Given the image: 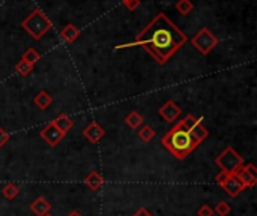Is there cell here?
I'll return each instance as SVG.
<instances>
[{"mask_svg":"<svg viewBox=\"0 0 257 216\" xmlns=\"http://www.w3.org/2000/svg\"><path fill=\"white\" fill-rule=\"evenodd\" d=\"M187 41L188 38L182 30L165 14L160 12L149 21V24L140 30V33L132 42L116 45L114 50L131 48L137 45L143 47L158 65L164 66L187 44Z\"/></svg>","mask_w":257,"mask_h":216,"instance_id":"1","label":"cell"},{"mask_svg":"<svg viewBox=\"0 0 257 216\" xmlns=\"http://www.w3.org/2000/svg\"><path fill=\"white\" fill-rule=\"evenodd\" d=\"M161 144L173 155L176 159L182 161L198 147V143L191 137L188 129L182 125V122H176L161 140Z\"/></svg>","mask_w":257,"mask_h":216,"instance_id":"2","label":"cell"},{"mask_svg":"<svg viewBox=\"0 0 257 216\" xmlns=\"http://www.w3.org/2000/svg\"><path fill=\"white\" fill-rule=\"evenodd\" d=\"M21 27L29 33V36H32V39L39 41L42 36H45V33L53 27V24L41 9H33L23 20Z\"/></svg>","mask_w":257,"mask_h":216,"instance_id":"3","label":"cell"},{"mask_svg":"<svg viewBox=\"0 0 257 216\" xmlns=\"http://www.w3.org/2000/svg\"><path fill=\"white\" fill-rule=\"evenodd\" d=\"M215 164L221 171L235 176L236 171L244 165V159L233 147L228 146L215 158Z\"/></svg>","mask_w":257,"mask_h":216,"instance_id":"4","label":"cell"},{"mask_svg":"<svg viewBox=\"0 0 257 216\" xmlns=\"http://www.w3.org/2000/svg\"><path fill=\"white\" fill-rule=\"evenodd\" d=\"M191 44L200 54L208 56L218 45V38L211 32L209 29L203 27L191 38Z\"/></svg>","mask_w":257,"mask_h":216,"instance_id":"5","label":"cell"},{"mask_svg":"<svg viewBox=\"0 0 257 216\" xmlns=\"http://www.w3.org/2000/svg\"><path fill=\"white\" fill-rule=\"evenodd\" d=\"M215 182H217V185H220V186L224 189V192L230 198H236V197H239L241 192L245 191V186L236 179V176L224 173V171H220L215 176Z\"/></svg>","mask_w":257,"mask_h":216,"instance_id":"6","label":"cell"},{"mask_svg":"<svg viewBox=\"0 0 257 216\" xmlns=\"http://www.w3.org/2000/svg\"><path fill=\"white\" fill-rule=\"evenodd\" d=\"M202 120H203L202 117L195 119L193 114H188V116H185L184 120H181L182 125L188 129V132L191 134V137H193L198 144L202 143V141H205V140L208 138V135H209V131L203 126Z\"/></svg>","mask_w":257,"mask_h":216,"instance_id":"7","label":"cell"},{"mask_svg":"<svg viewBox=\"0 0 257 216\" xmlns=\"http://www.w3.org/2000/svg\"><path fill=\"white\" fill-rule=\"evenodd\" d=\"M41 138L51 147H56V146H59V143L65 138L66 134H64L59 128H57L53 122L47 123V125L41 129L39 132Z\"/></svg>","mask_w":257,"mask_h":216,"instance_id":"8","label":"cell"},{"mask_svg":"<svg viewBox=\"0 0 257 216\" xmlns=\"http://www.w3.org/2000/svg\"><path fill=\"white\" fill-rule=\"evenodd\" d=\"M236 179L244 185L245 189L247 188H254L257 185V171L254 164H244L238 171H236Z\"/></svg>","mask_w":257,"mask_h":216,"instance_id":"9","label":"cell"},{"mask_svg":"<svg viewBox=\"0 0 257 216\" xmlns=\"http://www.w3.org/2000/svg\"><path fill=\"white\" fill-rule=\"evenodd\" d=\"M158 114L167 122V123H173L179 119V116L182 114L181 107L175 102V101H167L161 108H158Z\"/></svg>","mask_w":257,"mask_h":216,"instance_id":"10","label":"cell"},{"mask_svg":"<svg viewBox=\"0 0 257 216\" xmlns=\"http://www.w3.org/2000/svg\"><path fill=\"white\" fill-rule=\"evenodd\" d=\"M83 137L88 140L89 143L96 144V143H99L105 137V129L101 125H98V122L92 120L89 125L83 129Z\"/></svg>","mask_w":257,"mask_h":216,"instance_id":"11","label":"cell"},{"mask_svg":"<svg viewBox=\"0 0 257 216\" xmlns=\"http://www.w3.org/2000/svg\"><path fill=\"white\" fill-rule=\"evenodd\" d=\"M84 185L91 191H99L102 188V185H104V177L96 170H94L84 177Z\"/></svg>","mask_w":257,"mask_h":216,"instance_id":"12","label":"cell"},{"mask_svg":"<svg viewBox=\"0 0 257 216\" xmlns=\"http://www.w3.org/2000/svg\"><path fill=\"white\" fill-rule=\"evenodd\" d=\"M31 210H32L36 216H44V215L50 213V210H51V204H50V201H48L47 198H44V197H38L36 200L32 201V204H31Z\"/></svg>","mask_w":257,"mask_h":216,"instance_id":"13","label":"cell"},{"mask_svg":"<svg viewBox=\"0 0 257 216\" xmlns=\"http://www.w3.org/2000/svg\"><path fill=\"white\" fill-rule=\"evenodd\" d=\"M53 123L54 125L59 128L64 134H68L71 129H72V126H74V120L68 116V114H65V113H61V114H57V117L53 120Z\"/></svg>","mask_w":257,"mask_h":216,"instance_id":"14","label":"cell"},{"mask_svg":"<svg viewBox=\"0 0 257 216\" xmlns=\"http://www.w3.org/2000/svg\"><path fill=\"white\" fill-rule=\"evenodd\" d=\"M61 38L64 42L66 44H72L80 38V30L74 26V24H66L62 30H61Z\"/></svg>","mask_w":257,"mask_h":216,"instance_id":"15","label":"cell"},{"mask_svg":"<svg viewBox=\"0 0 257 216\" xmlns=\"http://www.w3.org/2000/svg\"><path fill=\"white\" fill-rule=\"evenodd\" d=\"M33 104L41 108V110H47L51 104H53V96L45 90H41L39 93L33 98Z\"/></svg>","mask_w":257,"mask_h":216,"instance_id":"16","label":"cell"},{"mask_svg":"<svg viewBox=\"0 0 257 216\" xmlns=\"http://www.w3.org/2000/svg\"><path fill=\"white\" fill-rule=\"evenodd\" d=\"M125 123L131 128V129H137L140 126H143V123H145V119L143 116L137 111H131L127 117H125Z\"/></svg>","mask_w":257,"mask_h":216,"instance_id":"17","label":"cell"},{"mask_svg":"<svg viewBox=\"0 0 257 216\" xmlns=\"http://www.w3.org/2000/svg\"><path fill=\"white\" fill-rule=\"evenodd\" d=\"M137 137H138L143 143H149V141H152V140L157 137V132H155V129H154L152 126L143 125V126H140V129L137 131Z\"/></svg>","mask_w":257,"mask_h":216,"instance_id":"18","label":"cell"},{"mask_svg":"<svg viewBox=\"0 0 257 216\" xmlns=\"http://www.w3.org/2000/svg\"><path fill=\"white\" fill-rule=\"evenodd\" d=\"M2 195H3L6 200H14V198H17V197L20 195V188L17 186L15 183L9 182V183H6L5 186H3Z\"/></svg>","mask_w":257,"mask_h":216,"instance_id":"19","label":"cell"},{"mask_svg":"<svg viewBox=\"0 0 257 216\" xmlns=\"http://www.w3.org/2000/svg\"><path fill=\"white\" fill-rule=\"evenodd\" d=\"M21 60H26L27 63H31V65H35V63H38V62L41 60V54H39L35 48H27V50L23 53Z\"/></svg>","mask_w":257,"mask_h":216,"instance_id":"20","label":"cell"},{"mask_svg":"<svg viewBox=\"0 0 257 216\" xmlns=\"http://www.w3.org/2000/svg\"><path fill=\"white\" fill-rule=\"evenodd\" d=\"M15 72L20 75V77H27L33 72V65L27 63L26 60H20L18 63L15 65Z\"/></svg>","mask_w":257,"mask_h":216,"instance_id":"21","label":"cell"},{"mask_svg":"<svg viewBox=\"0 0 257 216\" xmlns=\"http://www.w3.org/2000/svg\"><path fill=\"white\" fill-rule=\"evenodd\" d=\"M194 9V3L191 0H178L176 3V11L182 15H188Z\"/></svg>","mask_w":257,"mask_h":216,"instance_id":"22","label":"cell"},{"mask_svg":"<svg viewBox=\"0 0 257 216\" xmlns=\"http://www.w3.org/2000/svg\"><path fill=\"white\" fill-rule=\"evenodd\" d=\"M212 210H214V213H217L218 216H227L228 213L232 212V207H230V204L225 203V201H220V203L215 204V207H214Z\"/></svg>","mask_w":257,"mask_h":216,"instance_id":"23","label":"cell"},{"mask_svg":"<svg viewBox=\"0 0 257 216\" xmlns=\"http://www.w3.org/2000/svg\"><path fill=\"white\" fill-rule=\"evenodd\" d=\"M197 216H214V210L209 204H202L197 209Z\"/></svg>","mask_w":257,"mask_h":216,"instance_id":"24","label":"cell"},{"mask_svg":"<svg viewBox=\"0 0 257 216\" xmlns=\"http://www.w3.org/2000/svg\"><path fill=\"white\" fill-rule=\"evenodd\" d=\"M122 3L128 11H135L140 6V0H122Z\"/></svg>","mask_w":257,"mask_h":216,"instance_id":"25","label":"cell"},{"mask_svg":"<svg viewBox=\"0 0 257 216\" xmlns=\"http://www.w3.org/2000/svg\"><path fill=\"white\" fill-rule=\"evenodd\" d=\"M9 138H11V137H9V134H8V132H6V131L2 128V126H0V149H2V147H3V146L8 143V141H9Z\"/></svg>","mask_w":257,"mask_h":216,"instance_id":"26","label":"cell"},{"mask_svg":"<svg viewBox=\"0 0 257 216\" xmlns=\"http://www.w3.org/2000/svg\"><path fill=\"white\" fill-rule=\"evenodd\" d=\"M131 216H154V213H151L148 209H145V207H140L137 212H134Z\"/></svg>","mask_w":257,"mask_h":216,"instance_id":"27","label":"cell"},{"mask_svg":"<svg viewBox=\"0 0 257 216\" xmlns=\"http://www.w3.org/2000/svg\"><path fill=\"white\" fill-rule=\"evenodd\" d=\"M66 216H83V215L80 212H77V210H71Z\"/></svg>","mask_w":257,"mask_h":216,"instance_id":"28","label":"cell"},{"mask_svg":"<svg viewBox=\"0 0 257 216\" xmlns=\"http://www.w3.org/2000/svg\"><path fill=\"white\" fill-rule=\"evenodd\" d=\"M44 216H53L51 213H47V215H44Z\"/></svg>","mask_w":257,"mask_h":216,"instance_id":"29","label":"cell"}]
</instances>
